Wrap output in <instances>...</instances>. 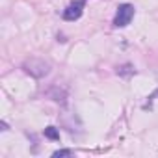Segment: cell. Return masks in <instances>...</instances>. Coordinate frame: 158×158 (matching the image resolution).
Listing matches in <instances>:
<instances>
[{
	"label": "cell",
	"mask_w": 158,
	"mask_h": 158,
	"mask_svg": "<svg viewBox=\"0 0 158 158\" xmlns=\"http://www.w3.org/2000/svg\"><path fill=\"white\" fill-rule=\"evenodd\" d=\"M134 19V6L132 4H121L117 8V13L114 17V26L115 28H125L130 24V21Z\"/></svg>",
	"instance_id": "obj_1"
},
{
	"label": "cell",
	"mask_w": 158,
	"mask_h": 158,
	"mask_svg": "<svg viewBox=\"0 0 158 158\" xmlns=\"http://www.w3.org/2000/svg\"><path fill=\"white\" fill-rule=\"evenodd\" d=\"M84 6H86V0H74V2H71L63 10V19L65 21H76V19H80V15L84 11Z\"/></svg>",
	"instance_id": "obj_2"
},
{
	"label": "cell",
	"mask_w": 158,
	"mask_h": 158,
	"mask_svg": "<svg viewBox=\"0 0 158 158\" xmlns=\"http://www.w3.org/2000/svg\"><path fill=\"white\" fill-rule=\"evenodd\" d=\"M45 138L58 141V139H60V132H58V128H56V127H47V128H45Z\"/></svg>",
	"instance_id": "obj_3"
},
{
	"label": "cell",
	"mask_w": 158,
	"mask_h": 158,
	"mask_svg": "<svg viewBox=\"0 0 158 158\" xmlns=\"http://www.w3.org/2000/svg\"><path fill=\"white\" fill-rule=\"evenodd\" d=\"M71 154H73V151H69V149H61V151L54 152V156H71Z\"/></svg>",
	"instance_id": "obj_4"
}]
</instances>
